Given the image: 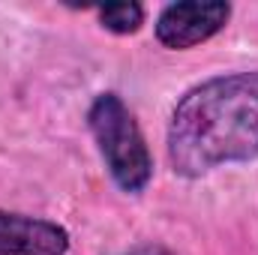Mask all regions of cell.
Wrapping results in <instances>:
<instances>
[{
  "label": "cell",
  "mask_w": 258,
  "mask_h": 255,
  "mask_svg": "<svg viewBox=\"0 0 258 255\" xmlns=\"http://www.w3.org/2000/svg\"><path fill=\"white\" fill-rule=\"evenodd\" d=\"M177 174L198 177L216 165L258 156V72L219 75L192 87L168 123Z\"/></svg>",
  "instance_id": "cell-1"
},
{
  "label": "cell",
  "mask_w": 258,
  "mask_h": 255,
  "mask_svg": "<svg viewBox=\"0 0 258 255\" xmlns=\"http://www.w3.org/2000/svg\"><path fill=\"white\" fill-rule=\"evenodd\" d=\"M90 132L102 150V159L123 192H141L150 183L153 162L144 135L117 93H102L87 114Z\"/></svg>",
  "instance_id": "cell-2"
},
{
  "label": "cell",
  "mask_w": 258,
  "mask_h": 255,
  "mask_svg": "<svg viewBox=\"0 0 258 255\" xmlns=\"http://www.w3.org/2000/svg\"><path fill=\"white\" fill-rule=\"evenodd\" d=\"M231 6L222 0H180L156 18V39L168 48H192L225 27Z\"/></svg>",
  "instance_id": "cell-3"
},
{
  "label": "cell",
  "mask_w": 258,
  "mask_h": 255,
  "mask_svg": "<svg viewBox=\"0 0 258 255\" xmlns=\"http://www.w3.org/2000/svg\"><path fill=\"white\" fill-rule=\"evenodd\" d=\"M69 234L57 222L0 210V255H66Z\"/></svg>",
  "instance_id": "cell-4"
},
{
  "label": "cell",
  "mask_w": 258,
  "mask_h": 255,
  "mask_svg": "<svg viewBox=\"0 0 258 255\" xmlns=\"http://www.w3.org/2000/svg\"><path fill=\"white\" fill-rule=\"evenodd\" d=\"M99 21L111 33H135L144 21V9L138 3H108L99 9Z\"/></svg>",
  "instance_id": "cell-5"
},
{
  "label": "cell",
  "mask_w": 258,
  "mask_h": 255,
  "mask_svg": "<svg viewBox=\"0 0 258 255\" xmlns=\"http://www.w3.org/2000/svg\"><path fill=\"white\" fill-rule=\"evenodd\" d=\"M126 255H174L162 246H144V249H135V252H126Z\"/></svg>",
  "instance_id": "cell-6"
}]
</instances>
